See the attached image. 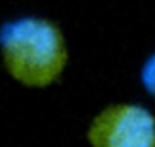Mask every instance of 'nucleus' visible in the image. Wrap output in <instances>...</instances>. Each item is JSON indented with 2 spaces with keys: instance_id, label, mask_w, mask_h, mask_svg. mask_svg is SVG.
<instances>
[{
  "instance_id": "obj_1",
  "label": "nucleus",
  "mask_w": 155,
  "mask_h": 147,
  "mask_svg": "<svg viewBox=\"0 0 155 147\" xmlns=\"http://www.w3.org/2000/svg\"><path fill=\"white\" fill-rule=\"evenodd\" d=\"M6 72L30 89H45L64 72L68 47L61 28L42 17H21L0 27Z\"/></svg>"
},
{
  "instance_id": "obj_3",
  "label": "nucleus",
  "mask_w": 155,
  "mask_h": 147,
  "mask_svg": "<svg viewBox=\"0 0 155 147\" xmlns=\"http://www.w3.org/2000/svg\"><path fill=\"white\" fill-rule=\"evenodd\" d=\"M140 79H142L146 92H148L151 98H155V53L144 62L142 72H140Z\"/></svg>"
},
{
  "instance_id": "obj_2",
  "label": "nucleus",
  "mask_w": 155,
  "mask_h": 147,
  "mask_svg": "<svg viewBox=\"0 0 155 147\" xmlns=\"http://www.w3.org/2000/svg\"><path fill=\"white\" fill-rule=\"evenodd\" d=\"M91 147H155V117L138 104H112L91 121Z\"/></svg>"
}]
</instances>
